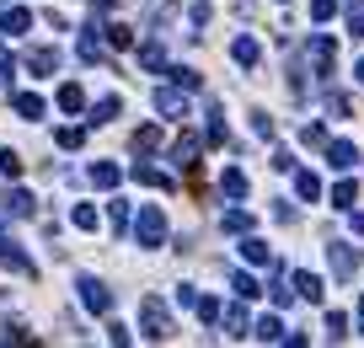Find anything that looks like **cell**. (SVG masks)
Instances as JSON below:
<instances>
[{"label": "cell", "instance_id": "6da1fadb", "mask_svg": "<svg viewBox=\"0 0 364 348\" xmlns=\"http://www.w3.org/2000/svg\"><path fill=\"white\" fill-rule=\"evenodd\" d=\"M161 236H166V220H161L156 209H145V215H140V241H145V247H156Z\"/></svg>", "mask_w": 364, "mask_h": 348}, {"label": "cell", "instance_id": "7a4b0ae2", "mask_svg": "<svg viewBox=\"0 0 364 348\" xmlns=\"http://www.w3.org/2000/svg\"><path fill=\"white\" fill-rule=\"evenodd\" d=\"M81 301L91 305V311H108V305H113V301H108V289H102L97 279H81Z\"/></svg>", "mask_w": 364, "mask_h": 348}, {"label": "cell", "instance_id": "3957f363", "mask_svg": "<svg viewBox=\"0 0 364 348\" xmlns=\"http://www.w3.org/2000/svg\"><path fill=\"white\" fill-rule=\"evenodd\" d=\"M145 327H150V337H166V332H171V322H166V311H161L156 301H145Z\"/></svg>", "mask_w": 364, "mask_h": 348}, {"label": "cell", "instance_id": "277c9868", "mask_svg": "<svg viewBox=\"0 0 364 348\" xmlns=\"http://www.w3.org/2000/svg\"><path fill=\"white\" fill-rule=\"evenodd\" d=\"M332 268H338V274L348 279L353 268H359V252H348V247H332Z\"/></svg>", "mask_w": 364, "mask_h": 348}, {"label": "cell", "instance_id": "5b68a950", "mask_svg": "<svg viewBox=\"0 0 364 348\" xmlns=\"http://www.w3.org/2000/svg\"><path fill=\"white\" fill-rule=\"evenodd\" d=\"M295 289H300L305 301H316V295H322V284H316V279H311V274H300V279H295Z\"/></svg>", "mask_w": 364, "mask_h": 348}, {"label": "cell", "instance_id": "8992f818", "mask_svg": "<svg viewBox=\"0 0 364 348\" xmlns=\"http://www.w3.org/2000/svg\"><path fill=\"white\" fill-rule=\"evenodd\" d=\"M332 167H353V145H332Z\"/></svg>", "mask_w": 364, "mask_h": 348}, {"label": "cell", "instance_id": "52a82bcc", "mask_svg": "<svg viewBox=\"0 0 364 348\" xmlns=\"http://www.w3.org/2000/svg\"><path fill=\"white\" fill-rule=\"evenodd\" d=\"M59 102H64L70 113H81V86H64V91H59Z\"/></svg>", "mask_w": 364, "mask_h": 348}, {"label": "cell", "instance_id": "ba28073f", "mask_svg": "<svg viewBox=\"0 0 364 348\" xmlns=\"http://www.w3.org/2000/svg\"><path fill=\"white\" fill-rule=\"evenodd\" d=\"M236 60H241V64L257 60V43H252V38H241V43H236Z\"/></svg>", "mask_w": 364, "mask_h": 348}, {"label": "cell", "instance_id": "9c48e42d", "mask_svg": "<svg viewBox=\"0 0 364 348\" xmlns=\"http://www.w3.org/2000/svg\"><path fill=\"white\" fill-rule=\"evenodd\" d=\"M16 108H22L27 118H38V113H43V102H38V96H16Z\"/></svg>", "mask_w": 364, "mask_h": 348}, {"label": "cell", "instance_id": "30bf717a", "mask_svg": "<svg viewBox=\"0 0 364 348\" xmlns=\"http://www.w3.org/2000/svg\"><path fill=\"white\" fill-rule=\"evenodd\" d=\"M257 337H268V343H273V337H284V327H279V322H273V316H268V322H263V327H257Z\"/></svg>", "mask_w": 364, "mask_h": 348}, {"label": "cell", "instance_id": "8fae6325", "mask_svg": "<svg viewBox=\"0 0 364 348\" xmlns=\"http://www.w3.org/2000/svg\"><path fill=\"white\" fill-rule=\"evenodd\" d=\"M225 193H246V177H241V172H225Z\"/></svg>", "mask_w": 364, "mask_h": 348}, {"label": "cell", "instance_id": "7c38bea8", "mask_svg": "<svg viewBox=\"0 0 364 348\" xmlns=\"http://www.w3.org/2000/svg\"><path fill=\"white\" fill-rule=\"evenodd\" d=\"M295 188H300V198H316V177H311V172H300V182H295Z\"/></svg>", "mask_w": 364, "mask_h": 348}, {"label": "cell", "instance_id": "4fadbf2b", "mask_svg": "<svg viewBox=\"0 0 364 348\" xmlns=\"http://www.w3.org/2000/svg\"><path fill=\"white\" fill-rule=\"evenodd\" d=\"M359 81H364V64H359Z\"/></svg>", "mask_w": 364, "mask_h": 348}, {"label": "cell", "instance_id": "5bb4252c", "mask_svg": "<svg viewBox=\"0 0 364 348\" xmlns=\"http://www.w3.org/2000/svg\"><path fill=\"white\" fill-rule=\"evenodd\" d=\"M359 316H364V305H359Z\"/></svg>", "mask_w": 364, "mask_h": 348}]
</instances>
